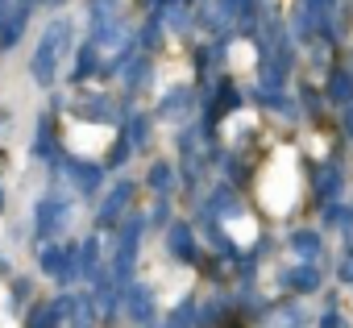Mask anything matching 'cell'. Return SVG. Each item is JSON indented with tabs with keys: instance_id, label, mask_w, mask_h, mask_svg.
Returning <instances> with one entry per match:
<instances>
[{
	"instance_id": "cell-18",
	"label": "cell",
	"mask_w": 353,
	"mask_h": 328,
	"mask_svg": "<svg viewBox=\"0 0 353 328\" xmlns=\"http://www.w3.org/2000/svg\"><path fill=\"white\" fill-rule=\"evenodd\" d=\"M183 104H192V92H183V88H174V92H170V100H162V112L170 116V112H179Z\"/></svg>"
},
{
	"instance_id": "cell-3",
	"label": "cell",
	"mask_w": 353,
	"mask_h": 328,
	"mask_svg": "<svg viewBox=\"0 0 353 328\" xmlns=\"http://www.w3.org/2000/svg\"><path fill=\"white\" fill-rule=\"evenodd\" d=\"M63 311H67L71 328H96V303H92L88 295H71V299H63Z\"/></svg>"
},
{
	"instance_id": "cell-10",
	"label": "cell",
	"mask_w": 353,
	"mask_h": 328,
	"mask_svg": "<svg viewBox=\"0 0 353 328\" xmlns=\"http://www.w3.org/2000/svg\"><path fill=\"white\" fill-rule=\"evenodd\" d=\"M291 249H295V254H299L303 262H316L324 245H320V237H316L312 229H303V233H295V237H291Z\"/></svg>"
},
{
	"instance_id": "cell-7",
	"label": "cell",
	"mask_w": 353,
	"mask_h": 328,
	"mask_svg": "<svg viewBox=\"0 0 353 328\" xmlns=\"http://www.w3.org/2000/svg\"><path fill=\"white\" fill-rule=\"evenodd\" d=\"M67 225V204L63 200H46L42 208H38V229L42 233H59Z\"/></svg>"
},
{
	"instance_id": "cell-16",
	"label": "cell",
	"mask_w": 353,
	"mask_h": 328,
	"mask_svg": "<svg viewBox=\"0 0 353 328\" xmlns=\"http://www.w3.org/2000/svg\"><path fill=\"white\" fill-rule=\"evenodd\" d=\"M59 316H63V303H42V307H34V316H30V328H50Z\"/></svg>"
},
{
	"instance_id": "cell-2",
	"label": "cell",
	"mask_w": 353,
	"mask_h": 328,
	"mask_svg": "<svg viewBox=\"0 0 353 328\" xmlns=\"http://www.w3.org/2000/svg\"><path fill=\"white\" fill-rule=\"evenodd\" d=\"M137 241H141V221H129L121 229V245H117V278H129L133 258H137Z\"/></svg>"
},
{
	"instance_id": "cell-20",
	"label": "cell",
	"mask_w": 353,
	"mask_h": 328,
	"mask_svg": "<svg viewBox=\"0 0 353 328\" xmlns=\"http://www.w3.org/2000/svg\"><path fill=\"white\" fill-rule=\"evenodd\" d=\"M92 71H96V46H83V50H79V71H75V75L83 79V75H92Z\"/></svg>"
},
{
	"instance_id": "cell-22",
	"label": "cell",
	"mask_w": 353,
	"mask_h": 328,
	"mask_svg": "<svg viewBox=\"0 0 353 328\" xmlns=\"http://www.w3.org/2000/svg\"><path fill=\"white\" fill-rule=\"evenodd\" d=\"M320 328H345V316H341V311H328V316L320 320Z\"/></svg>"
},
{
	"instance_id": "cell-13",
	"label": "cell",
	"mask_w": 353,
	"mask_h": 328,
	"mask_svg": "<svg viewBox=\"0 0 353 328\" xmlns=\"http://www.w3.org/2000/svg\"><path fill=\"white\" fill-rule=\"evenodd\" d=\"M328 96L341 100V104H353V75H349V71H336V75L328 79Z\"/></svg>"
},
{
	"instance_id": "cell-15",
	"label": "cell",
	"mask_w": 353,
	"mask_h": 328,
	"mask_svg": "<svg viewBox=\"0 0 353 328\" xmlns=\"http://www.w3.org/2000/svg\"><path fill=\"white\" fill-rule=\"evenodd\" d=\"M79 258H83V274H88V278H96V274H100V241H96V237H88V241H83V249H79Z\"/></svg>"
},
{
	"instance_id": "cell-12",
	"label": "cell",
	"mask_w": 353,
	"mask_h": 328,
	"mask_svg": "<svg viewBox=\"0 0 353 328\" xmlns=\"http://www.w3.org/2000/svg\"><path fill=\"white\" fill-rule=\"evenodd\" d=\"M129 196H133V187H129V183H121V187H117V192L108 196V204L100 208V225H108V221H117V212H121V208L129 204Z\"/></svg>"
},
{
	"instance_id": "cell-1",
	"label": "cell",
	"mask_w": 353,
	"mask_h": 328,
	"mask_svg": "<svg viewBox=\"0 0 353 328\" xmlns=\"http://www.w3.org/2000/svg\"><path fill=\"white\" fill-rule=\"evenodd\" d=\"M67 50H71V21H50L42 42H38V50H34V79L38 83H54L59 63L67 59Z\"/></svg>"
},
{
	"instance_id": "cell-23",
	"label": "cell",
	"mask_w": 353,
	"mask_h": 328,
	"mask_svg": "<svg viewBox=\"0 0 353 328\" xmlns=\"http://www.w3.org/2000/svg\"><path fill=\"white\" fill-rule=\"evenodd\" d=\"M250 0H225V13H245Z\"/></svg>"
},
{
	"instance_id": "cell-4",
	"label": "cell",
	"mask_w": 353,
	"mask_h": 328,
	"mask_svg": "<svg viewBox=\"0 0 353 328\" xmlns=\"http://www.w3.org/2000/svg\"><path fill=\"white\" fill-rule=\"evenodd\" d=\"M125 311L137 320V324H150L154 320V295L145 287H129L125 291Z\"/></svg>"
},
{
	"instance_id": "cell-19",
	"label": "cell",
	"mask_w": 353,
	"mask_h": 328,
	"mask_svg": "<svg viewBox=\"0 0 353 328\" xmlns=\"http://www.w3.org/2000/svg\"><path fill=\"white\" fill-rule=\"evenodd\" d=\"M328 225H341L345 233H353V208H328Z\"/></svg>"
},
{
	"instance_id": "cell-6",
	"label": "cell",
	"mask_w": 353,
	"mask_h": 328,
	"mask_svg": "<svg viewBox=\"0 0 353 328\" xmlns=\"http://www.w3.org/2000/svg\"><path fill=\"white\" fill-rule=\"evenodd\" d=\"M266 324L270 328H307V311H303V303H283V307L270 311Z\"/></svg>"
},
{
	"instance_id": "cell-5",
	"label": "cell",
	"mask_w": 353,
	"mask_h": 328,
	"mask_svg": "<svg viewBox=\"0 0 353 328\" xmlns=\"http://www.w3.org/2000/svg\"><path fill=\"white\" fill-rule=\"evenodd\" d=\"M67 258H71L67 249H59V245H46L38 262H42V270H46V274H54V278H63V283H67V278L75 274V266H67Z\"/></svg>"
},
{
	"instance_id": "cell-25",
	"label": "cell",
	"mask_w": 353,
	"mask_h": 328,
	"mask_svg": "<svg viewBox=\"0 0 353 328\" xmlns=\"http://www.w3.org/2000/svg\"><path fill=\"white\" fill-rule=\"evenodd\" d=\"M341 278H349V283H353V262H345V266H341Z\"/></svg>"
},
{
	"instance_id": "cell-14",
	"label": "cell",
	"mask_w": 353,
	"mask_h": 328,
	"mask_svg": "<svg viewBox=\"0 0 353 328\" xmlns=\"http://www.w3.org/2000/svg\"><path fill=\"white\" fill-rule=\"evenodd\" d=\"M336 192H341V171H336V167H324V171H320V179H316V196L332 200Z\"/></svg>"
},
{
	"instance_id": "cell-17",
	"label": "cell",
	"mask_w": 353,
	"mask_h": 328,
	"mask_svg": "<svg viewBox=\"0 0 353 328\" xmlns=\"http://www.w3.org/2000/svg\"><path fill=\"white\" fill-rule=\"evenodd\" d=\"M150 187L154 192H170V167H166V162H154V171H150Z\"/></svg>"
},
{
	"instance_id": "cell-11",
	"label": "cell",
	"mask_w": 353,
	"mask_h": 328,
	"mask_svg": "<svg viewBox=\"0 0 353 328\" xmlns=\"http://www.w3.org/2000/svg\"><path fill=\"white\" fill-rule=\"evenodd\" d=\"M67 171H71V179H75V187H79V192H96V183H100V167H83V162H67Z\"/></svg>"
},
{
	"instance_id": "cell-21",
	"label": "cell",
	"mask_w": 353,
	"mask_h": 328,
	"mask_svg": "<svg viewBox=\"0 0 353 328\" xmlns=\"http://www.w3.org/2000/svg\"><path fill=\"white\" fill-rule=\"evenodd\" d=\"M303 5H307V13H312L320 25H328V5H332V0H303Z\"/></svg>"
},
{
	"instance_id": "cell-9",
	"label": "cell",
	"mask_w": 353,
	"mask_h": 328,
	"mask_svg": "<svg viewBox=\"0 0 353 328\" xmlns=\"http://www.w3.org/2000/svg\"><path fill=\"white\" fill-rule=\"evenodd\" d=\"M287 287H291V291H316V287H320V270H316V262L295 266V270L287 274Z\"/></svg>"
},
{
	"instance_id": "cell-26",
	"label": "cell",
	"mask_w": 353,
	"mask_h": 328,
	"mask_svg": "<svg viewBox=\"0 0 353 328\" xmlns=\"http://www.w3.org/2000/svg\"><path fill=\"white\" fill-rule=\"evenodd\" d=\"M0 208H5V192H0Z\"/></svg>"
},
{
	"instance_id": "cell-8",
	"label": "cell",
	"mask_w": 353,
	"mask_h": 328,
	"mask_svg": "<svg viewBox=\"0 0 353 328\" xmlns=\"http://www.w3.org/2000/svg\"><path fill=\"white\" fill-rule=\"evenodd\" d=\"M170 254L183 258V262L196 258V241H192V229H188V225H174V229H170Z\"/></svg>"
},
{
	"instance_id": "cell-24",
	"label": "cell",
	"mask_w": 353,
	"mask_h": 328,
	"mask_svg": "<svg viewBox=\"0 0 353 328\" xmlns=\"http://www.w3.org/2000/svg\"><path fill=\"white\" fill-rule=\"evenodd\" d=\"M345 133L353 137V104H349V112H345Z\"/></svg>"
}]
</instances>
